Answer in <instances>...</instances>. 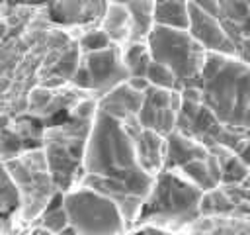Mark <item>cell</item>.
<instances>
[{"instance_id":"6da1fadb","label":"cell","mask_w":250,"mask_h":235,"mask_svg":"<svg viewBox=\"0 0 250 235\" xmlns=\"http://www.w3.org/2000/svg\"><path fill=\"white\" fill-rule=\"evenodd\" d=\"M84 174L119 182L127 194L146 198L152 188L154 176L148 174L137 161L135 141L127 133L123 121L98 110L86 137Z\"/></svg>"},{"instance_id":"7a4b0ae2","label":"cell","mask_w":250,"mask_h":235,"mask_svg":"<svg viewBox=\"0 0 250 235\" xmlns=\"http://www.w3.org/2000/svg\"><path fill=\"white\" fill-rule=\"evenodd\" d=\"M203 190L186 180L176 168L160 170L154 176L152 188L146 194L139 219L182 225L199 215Z\"/></svg>"},{"instance_id":"3957f363","label":"cell","mask_w":250,"mask_h":235,"mask_svg":"<svg viewBox=\"0 0 250 235\" xmlns=\"http://www.w3.org/2000/svg\"><path fill=\"white\" fill-rule=\"evenodd\" d=\"M148 53L154 61L166 65L178 78L180 90L186 86L201 88V70L207 51L191 37L188 29L152 25L146 35Z\"/></svg>"},{"instance_id":"277c9868","label":"cell","mask_w":250,"mask_h":235,"mask_svg":"<svg viewBox=\"0 0 250 235\" xmlns=\"http://www.w3.org/2000/svg\"><path fill=\"white\" fill-rule=\"evenodd\" d=\"M62 206L78 235H121L127 229L117 204L84 184L66 190Z\"/></svg>"},{"instance_id":"5b68a950","label":"cell","mask_w":250,"mask_h":235,"mask_svg":"<svg viewBox=\"0 0 250 235\" xmlns=\"http://www.w3.org/2000/svg\"><path fill=\"white\" fill-rule=\"evenodd\" d=\"M180 108H182V90H164V88L148 86L137 118L145 129H154L166 137L170 131L176 129Z\"/></svg>"},{"instance_id":"8992f818","label":"cell","mask_w":250,"mask_h":235,"mask_svg":"<svg viewBox=\"0 0 250 235\" xmlns=\"http://www.w3.org/2000/svg\"><path fill=\"white\" fill-rule=\"evenodd\" d=\"M188 12H189L188 31L191 33V37L207 53H221V55L236 57V45L230 39V35L227 33L221 18H215V16L205 14L191 0L188 2Z\"/></svg>"},{"instance_id":"52a82bcc","label":"cell","mask_w":250,"mask_h":235,"mask_svg":"<svg viewBox=\"0 0 250 235\" xmlns=\"http://www.w3.org/2000/svg\"><path fill=\"white\" fill-rule=\"evenodd\" d=\"M82 63L90 70L92 76V90L96 92H107L119 82H125L129 78V70L125 69L121 61V47L109 45L107 49L96 51V53H84Z\"/></svg>"},{"instance_id":"ba28073f","label":"cell","mask_w":250,"mask_h":235,"mask_svg":"<svg viewBox=\"0 0 250 235\" xmlns=\"http://www.w3.org/2000/svg\"><path fill=\"white\" fill-rule=\"evenodd\" d=\"M205 157H207V147L201 141H197L178 129H174L166 135V153H164V168L166 170L180 168L193 159H205Z\"/></svg>"},{"instance_id":"9c48e42d","label":"cell","mask_w":250,"mask_h":235,"mask_svg":"<svg viewBox=\"0 0 250 235\" xmlns=\"http://www.w3.org/2000/svg\"><path fill=\"white\" fill-rule=\"evenodd\" d=\"M135 153L139 164L152 176L164 170V153H166V137L154 129H141L135 137Z\"/></svg>"},{"instance_id":"30bf717a","label":"cell","mask_w":250,"mask_h":235,"mask_svg":"<svg viewBox=\"0 0 250 235\" xmlns=\"http://www.w3.org/2000/svg\"><path fill=\"white\" fill-rule=\"evenodd\" d=\"M102 29L109 35L115 45H123L131 39V14L127 6L121 4H105Z\"/></svg>"},{"instance_id":"8fae6325","label":"cell","mask_w":250,"mask_h":235,"mask_svg":"<svg viewBox=\"0 0 250 235\" xmlns=\"http://www.w3.org/2000/svg\"><path fill=\"white\" fill-rule=\"evenodd\" d=\"M188 2L189 0H154V12H152L154 25L188 29L189 25Z\"/></svg>"},{"instance_id":"7c38bea8","label":"cell","mask_w":250,"mask_h":235,"mask_svg":"<svg viewBox=\"0 0 250 235\" xmlns=\"http://www.w3.org/2000/svg\"><path fill=\"white\" fill-rule=\"evenodd\" d=\"M150 59L146 41H127L121 47V61L129 70V76H146Z\"/></svg>"},{"instance_id":"4fadbf2b","label":"cell","mask_w":250,"mask_h":235,"mask_svg":"<svg viewBox=\"0 0 250 235\" xmlns=\"http://www.w3.org/2000/svg\"><path fill=\"white\" fill-rule=\"evenodd\" d=\"M102 98L123 106L129 114H139V110H141V106H143V100H145V92L133 90L127 82H119L117 86H113L111 90H107Z\"/></svg>"},{"instance_id":"5bb4252c","label":"cell","mask_w":250,"mask_h":235,"mask_svg":"<svg viewBox=\"0 0 250 235\" xmlns=\"http://www.w3.org/2000/svg\"><path fill=\"white\" fill-rule=\"evenodd\" d=\"M176 170H178L186 180H189L191 184H195L197 188H201L203 192L213 190V188L219 186V184L211 178V174H209V170H207L205 159H193V161L186 163L184 166H180V168H176Z\"/></svg>"},{"instance_id":"9a60e30c","label":"cell","mask_w":250,"mask_h":235,"mask_svg":"<svg viewBox=\"0 0 250 235\" xmlns=\"http://www.w3.org/2000/svg\"><path fill=\"white\" fill-rule=\"evenodd\" d=\"M21 202V194L18 184L14 182V178L10 176L8 168L4 163H0V213L4 212H12L14 208H18Z\"/></svg>"},{"instance_id":"2e32d148","label":"cell","mask_w":250,"mask_h":235,"mask_svg":"<svg viewBox=\"0 0 250 235\" xmlns=\"http://www.w3.org/2000/svg\"><path fill=\"white\" fill-rule=\"evenodd\" d=\"M146 80L150 82V86H156V88H164V90H180V84H178V78L176 74L162 63L150 59L148 63V69H146Z\"/></svg>"},{"instance_id":"e0dca14e","label":"cell","mask_w":250,"mask_h":235,"mask_svg":"<svg viewBox=\"0 0 250 235\" xmlns=\"http://www.w3.org/2000/svg\"><path fill=\"white\" fill-rule=\"evenodd\" d=\"M80 61H82V51H80L78 45H72V47L66 49V51L59 57V61L55 63V67H53L55 76H61L62 80H70L72 74L76 72V69L80 67Z\"/></svg>"},{"instance_id":"ac0fdd59","label":"cell","mask_w":250,"mask_h":235,"mask_svg":"<svg viewBox=\"0 0 250 235\" xmlns=\"http://www.w3.org/2000/svg\"><path fill=\"white\" fill-rule=\"evenodd\" d=\"M223 174H221V184L223 186H232V184H240L248 172V166L240 161V157L234 153L230 155L223 164Z\"/></svg>"},{"instance_id":"d6986e66","label":"cell","mask_w":250,"mask_h":235,"mask_svg":"<svg viewBox=\"0 0 250 235\" xmlns=\"http://www.w3.org/2000/svg\"><path fill=\"white\" fill-rule=\"evenodd\" d=\"M109 45H113V41L109 39V35L102 29V27H96V29H90L86 33H82V37L78 39V47L84 53H96V51H102V49H107Z\"/></svg>"},{"instance_id":"ffe728a7","label":"cell","mask_w":250,"mask_h":235,"mask_svg":"<svg viewBox=\"0 0 250 235\" xmlns=\"http://www.w3.org/2000/svg\"><path fill=\"white\" fill-rule=\"evenodd\" d=\"M250 16L242 0H221V20L232 25H240Z\"/></svg>"},{"instance_id":"44dd1931","label":"cell","mask_w":250,"mask_h":235,"mask_svg":"<svg viewBox=\"0 0 250 235\" xmlns=\"http://www.w3.org/2000/svg\"><path fill=\"white\" fill-rule=\"evenodd\" d=\"M68 225L70 223H68V215H66L64 206L57 208V210H51V212H43V215H41V227H45L53 235H59Z\"/></svg>"},{"instance_id":"7402d4cb","label":"cell","mask_w":250,"mask_h":235,"mask_svg":"<svg viewBox=\"0 0 250 235\" xmlns=\"http://www.w3.org/2000/svg\"><path fill=\"white\" fill-rule=\"evenodd\" d=\"M53 102V90L47 86L33 88L29 94V110L31 112H45Z\"/></svg>"},{"instance_id":"603a6c76","label":"cell","mask_w":250,"mask_h":235,"mask_svg":"<svg viewBox=\"0 0 250 235\" xmlns=\"http://www.w3.org/2000/svg\"><path fill=\"white\" fill-rule=\"evenodd\" d=\"M70 82L76 86V88H82V90H92V76H90V70L86 69V65L80 61V67L76 69V72L72 74Z\"/></svg>"},{"instance_id":"cb8c5ba5","label":"cell","mask_w":250,"mask_h":235,"mask_svg":"<svg viewBox=\"0 0 250 235\" xmlns=\"http://www.w3.org/2000/svg\"><path fill=\"white\" fill-rule=\"evenodd\" d=\"M199 10H203L209 16L221 18V0H191Z\"/></svg>"},{"instance_id":"d4e9b609","label":"cell","mask_w":250,"mask_h":235,"mask_svg":"<svg viewBox=\"0 0 250 235\" xmlns=\"http://www.w3.org/2000/svg\"><path fill=\"white\" fill-rule=\"evenodd\" d=\"M236 57L246 65H250V37H242L236 43Z\"/></svg>"},{"instance_id":"484cf974","label":"cell","mask_w":250,"mask_h":235,"mask_svg":"<svg viewBox=\"0 0 250 235\" xmlns=\"http://www.w3.org/2000/svg\"><path fill=\"white\" fill-rule=\"evenodd\" d=\"M133 90H139V92H146V88L150 86V82L146 80V76H129L125 80Z\"/></svg>"},{"instance_id":"4316f807","label":"cell","mask_w":250,"mask_h":235,"mask_svg":"<svg viewBox=\"0 0 250 235\" xmlns=\"http://www.w3.org/2000/svg\"><path fill=\"white\" fill-rule=\"evenodd\" d=\"M236 155L240 157V161H242L246 166H250V139L244 141V145L240 147V151H238Z\"/></svg>"},{"instance_id":"83f0119b","label":"cell","mask_w":250,"mask_h":235,"mask_svg":"<svg viewBox=\"0 0 250 235\" xmlns=\"http://www.w3.org/2000/svg\"><path fill=\"white\" fill-rule=\"evenodd\" d=\"M141 235H170L166 229H162L160 225H148L141 231Z\"/></svg>"},{"instance_id":"f1b7e54d","label":"cell","mask_w":250,"mask_h":235,"mask_svg":"<svg viewBox=\"0 0 250 235\" xmlns=\"http://www.w3.org/2000/svg\"><path fill=\"white\" fill-rule=\"evenodd\" d=\"M244 188H250V166H248V172H246V176H244V180L240 182Z\"/></svg>"},{"instance_id":"f546056e","label":"cell","mask_w":250,"mask_h":235,"mask_svg":"<svg viewBox=\"0 0 250 235\" xmlns=\"http://www.w3.org/2000/svg\"><path fill=\"white\" fill-rule=\"evenodd\" d=\"M107 4H121V6H127L129 0H107Z\"/></svg>"},{"instance_id":"4dcf8cb0","label":"cell","mask_w":250,"mask_h":235,"mask_svg":"<svg viewBox=\"0 0 250 235\" xmlns=\"http://www.w3.org/2000/svg\"><path fill=\"white\" fill-rule=\"evenodd\" d=\"M4 29H6V27H4V24H0V39L4 37Z\"/></svg>"},{"instance_id":"1f68e13d","label":"cell","mask_w":250,"mask_h":235,"mask_svg":"<svg viewBox=\"0 0 250 235\" xmlns=\"http://www.w3.org/2000/svg\"><path fill=\"white\" fill-rule=\"evenodd\" d=\"M244 4H246V8H248V12H250V0H242Z\"/></svg>"}]
</instances>
